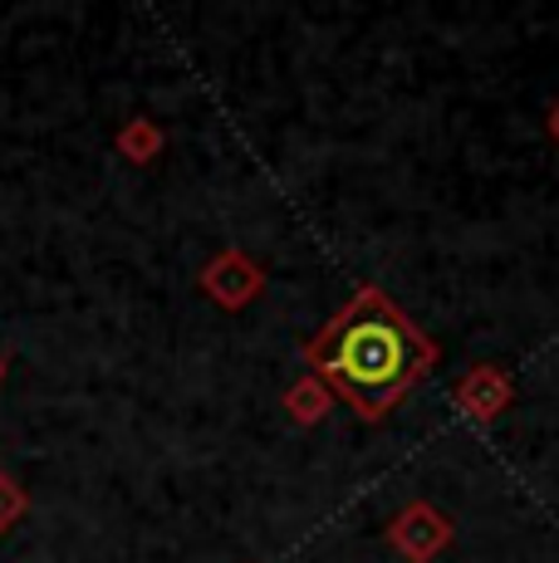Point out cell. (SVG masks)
<instances>
[{
	"label": "cell",
	"instance_id": "1",
	"mask_svg": "<svg viewBox=\"0 0 559 563\" xmlns=\"http://www.w3.org/2000/svg\"><path fill=\"white\" fill-rule=\"evenodd\" d=\"M305 363L359 417L379 421L432 373L437 349L383 289L369 285L305 343Z\"/></svg>",
	"mask_w": 559,
	"mask_h": 563
}]
</instances>
